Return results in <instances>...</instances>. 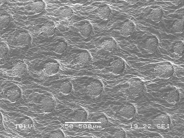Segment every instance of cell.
Returning <instances> with one entry per match:
<instances>
[{"label":"cell","mask_w":184,"mask_h":138,"mask_svg":"<svg viewBox=\"0 0 184 138\" xmlns=\"http://www.w3.org/2000/svg\"><path fill=\"white\" fill-rule=\"evenodd\" d=\"M174 70L172 65L169 62L157 64L154 68L155 76L164 79H167L171 77Z\"/></svg>","instance_id":"6da1fadb"},{"label":"cell","mask_w":184,"mask_h":138,"mask_svg":"<svg viewBox=\"0 0 184 138\" xmlns=\"http://www.w3.org/2000/svg\"><path fill=\"white\" fill-rule=\"evenodd\" d=\"M144 88L143 83L140 80H135L129 83L125 92L128 95L134 97L139 96Z\"/></svg>","instance_id":"7a4b0ae2"},{"label":"cell","mask_w":184,"mask_h":138,"mask_svg":"<svg viewBox=\"0 0 184 138\" xmlns=\"http://www.w3.org/2000/svg\"><path fill=\"white\" fill-rule=\"evenodd\" d=\"M103 86L101 82L96 80L91 81L87 87V94L92 98L99 96L102 93Z\"/></svg>","instance_id":"3957f363"},{"label":"cell","mask_w":184,"mask_h":138,"mask_svg":"<svg viewBox=\"0 0 184 138\" xmlns=\"http://www.w3.org/2000/svg\"><path fill=\"white\" fill-rule=\"evenodd\" d=\"M59 69V64L55 60H49L43 64L41 72L45 76H51L57 74Z\"/></svg>","instance_id":"277c9868"},{"label":"cell","mask_w":184,"mask_h":138,"mask_svg":"<svg viewBox=\"0 0 184 138\" xmlns=\"http://www.w3.org/2000/svg\"><path fill=\"white\" fill-rule=\"evenodd\" d=\"M39 105L40 108L44 112L49 113L54 109L55 102L53 98L50 95H45L41 97Z\"/></svg>","instance_id":"5b68a950"},{"label":"cell","mask_w":184,"mask_h":138,"mask_svg":"<svg viewBox=\"0 0 184 138\" xmlns=\"http://www.w3.org/2000/svg\"><path fill=\"white\" fill-rule=\"evenodd\" d=\"M108 67L110 72L115 75H118L121 74L124 70V62L122 58L116 57L110 63Z\"/></svg>","instance_id":"8992f818"},{"label":"cell","mask_w":184,"mask_h":138,"mask_svg":"<svg viewBox=\"0 0 184 138\" xmlns=\"http://www.w3.org/2000/svg\"><path fill=\"white\" fill-rule=\"evenodd\" d=\"M91 60V57L89 53L87 51H83L76 55L71 64L78 66L83 67L87 65Z\"/></svg>","instance_id":"52a82bcc"},{"label":"cell","mask_w":184,"mask_h":138,"mask_svg":"<svg viewBox=\"0 0 184 138\" xmlns=\"http://www.w3.org/2000/svg\"><path fill=\"white\" fill-rule=\"evenodd\" d=\"M152 122L158 128L164 129L168 128L170 123L169 117L165 114L157 116L153 119Z\"/></svg>","instance_id":"ba28073f"},{"label":"cell","mask_w":184,"mask_h":138,"mask_svg":"<svg viewBox=\"0 0 184 138\" xmlns=\"http://www.w3.org/2000/svg\"><path fill=\"white\" fill-rule=\"evenodd\" d=\"M56 30V26L52 21H49L44 24L39 29L38 34L46 37H51L54 34Z\"/></svg>","instance_id":"9c48e42d"},{"label":"cell","mask_w":184,"mask_h":138,"mask_svg":"<svg viewBox=\"0 0 184 138\" xmlns=\"http://www.w3.org/2000/svg\"><path fill=\"white\" fill-rule=\"evenodd\" d=\"M135 109L133 105L128 103L123 104L119 110L122 116L127 119L132 118L135 115Z\"/></svg>","instance_id":"30bf717a"},{"label":"cell","mask_w":184,"mask_h":138,"mask_svg":"<svg viewBox=\"0 0 184 138\" xmlns=\"http://www.w3.org/2000/svg\"><path fill=\"white\" fill-rule=\"evenodd\" d=\"M6 95L7 99L9 101L15 103L17 101L20 97L21 90L18 87L13 86L8 89Z\"/></svg>","instance_id":"8fae6325"},{"label":"cell","mask_w":184,"mask_h":138,"mask_svg":"<svg viewBox=\"0 0 184 138\" xmlns=\"http://www.w3.org/2000/svg\"><path fill=\"white\" fill-rule=\"evenodd\" d=\"M100 46L104 50L111 52L116 48V43L112 38L105 37L101 40L99 42Z\"/></svg>","instance_id":"7c38bea8"},{"label":"cell","mask_w":184,"mask_h":138,"mask_svg":"<svg viewBox=\"0 0 184 138\" xmlns=\"http://www.w3.org/2000/svg\"><path fill=\"white\" fill-rule=\"evenodd\" d=\"M134 25L131 21L128 20L125 22L120 26L119 31L120 34L124 36H128L133 33Z\"/></svg>","instance_id":"4fadbf2b"},{"label":"cell","mask_w":184,"mask_h":138,"mask_svg":"<svg viewBox=\"0 0 184 138\" xmlns=\"http://www.w3.org/2000/svg\"><path fill=\"white\" fill-rule=\"evenodd\" d=\"M26 66L25 63L19 60L13 64L12 70V74L15 76H21L25 72Z\"/></svg>","instance_id":"5bb4252c"},{"label":"cell","mask_w":184,"mask_h":138,"mask_svg":"<svg viewBox=\"0 0 184 138\" xmlns=\"http://www.w3.org/2000/svg\"><path fill=\"white\" fill-rule=\"evenodd\" d=\"M31 39L30 35L27 32L20 33L16 37L17 43L22 46H26L28 45L30 42Z\"/></svg>","instance_id":"9a60e30c"},{"label":"cell","mask_w":184,"mask_h":138,"mask_svg":"<svg viewBox=\"0 0 184 138\" xmlns=\"http://www.w3.org/2000/svg\"><path fill=\"white\" fill-rule=\"evenodd\" d=\"M158 45V40L154 36L150 37L145 41L144 44L145 49L151 53H153L156 49Z\"/></svg>","instance_id":"2e32d148"},{"label":"cell","mask_w":184,"mask_h":138,"mask_svg":"<svg viewBox=\"0 0 184 138\" xmlns=\"http://www.w3.org/2000/svg\"><path fill=\"white\" fill-rule=\"evenodd\" d=\"M179 94L177 89L175 87H172L169 89L166 95V99L169 103H175L179 101Z\"/></svg>","instance_id":"e0dca14e"},{"label":"cell","mask_w":184,"mask_h":138,"mask_svg":"<svg viewBox=\"0 0 184 138\" xmlns=\"http://www.w3.org/2000/svg\"><path fill=\"white\" fill-rule=\"evenodd\" d=\"M87 113L83 109L76 110L73 112L72 119L74 122H85L87 118Z\"/></svg>","instance_id":"ac0fdd59"},{"label":"cell","mask_w":184,"mask_h":138,"mask_svg":"<svg viewBox=\"0 0 184 138\" xmlns=\"http://www.w3.org/2000/svg\"><path fill=\"white\" fill-rule=\"evenodd\" d=\"M33 126L32 121L30 118H25L21 120L18 123L19 128L26 133H29L32 130Z\"/></svg>","instance_id":"d6986e66"},{"label":"cell","mask_w":184,"mask_h":138,"mask_svg":"<svg viewBox=\"0 0 184 138\" xmlns=\"http://www.w3.org/2000/svg\"><path fill=\"white\" fill-rule=\"evenodd\" d=\"M78 31L80 34L84 37L87 38L91 35L92 27L89 23H85L78 28Z\"/></svg>","instance_id":"ffe728a7"},{"label":"cell","mask_w":184,"mask_h":138,"mask_svg":"<svg viewBox=\"0 0 184 138\" xmlns=\"http://www.w3.org/2000/svg\"><path fill=\"white\" fill-rule=\"evenodd\" d=\"M163 14V12L161 9L156 8L152 11L150 13V16L152 20L155 22H158L162 18Z\"/></svg>","instance_id":"44dd1931"},{"label":"cell","mask_w":184,"mask_h":138,"mask_svg":"<svg viewBox=\"0 0 184 138\" xmlns=\"http://www.w3.org/2000/svg\"><path fill=\"white\" fill-rule=\"evenodd\" d=\"M111 10L110 7L105 5L99 8L98 10V16L101 18L106 20L108 19L111 14Z\"/></svg>","instance_id":"7402d4cb"},{"label":"cell","mask_w":184,"mask_h":138,"mask_svg":"<svg viewBox=\"0 0 184 138\" xmlns=\"http://www.w3.org/2000/svg\"><path fill=\"white\" fill-rule=\"evenodd\" d=\"M45 7L44 2L41 0L36 1L33 2L30 5L31 10L36 13H39L44 9Z\"/></svg>","instance_id":"603a6c76"},{"label":"cell","mask_w":184,"mask_h":138,"mask_svg":"<svg viewBox=\"0 0 184 138\" xmlns=\"http://www.w3.org/2000/svg\"><path fill=\"white\" fill-rule=\"evenodd\" d=\"M72 86L71 83L69 81L65 80L62 82L60 87L61 92L64 95H68L71 92Z\"/></svg>","instance_id":"cb8c5ba5"},{"label":"cell","mask_w":184,"mask_h":138,"mask_svg":"<svg viewBox=\"0 0 184 138\" xmlns=\"http://www.w3.org/2000/svg\"><path fill=\"white\" fill-rule=\"evenodd\" d=\"M184 45L181 42H178L174 46L173 50L174 55L177 58L181 57L184 53Z\"/></svg>","instance_id":"d4e9b609"},{"label":"cell","mask_w":184,"mask_h":138,"mask_svg":"<svg viewBox=\"0 0 184 138\" xmlns=\"http://www.w3.org/2000/svg\"><path fill=\"white\" fill-rule=\"evenodd\" d=\"M67 47V43L64 41H61L58 42L54 46V51L56 53L61 54L64 53Z\"/></svg>","instance_id":"484cf974"},{"label":"cell","mask_w":184,"mask_h":138,"mask_svg":"<svg viewBox=\"0 0 184 138\" xmlns=\"http://www.w3.org/2000/svg\"><path fill=\"white\" fill-rule=\"evenodd\" d=\"M11 17L8 14H4L1 15L0 18V26L5 28L8 26L11 21Z\"/></svg>","instance_id":"4316f807"},{"label":"cell","mask_w":184,"mask_h":138,"mask_svg":"<svg viewBox=\"0 0 184 138\" xmlns=\"http://www.w3.org/2000/svg\"><path fill=\"white\" fill-rule=\"evenodd\" d=\"M183 19L178 20L174 23L172 29L176 32H182L184 29Z\"/></svg>","instance_id":"83f0119b"},{"label":"cell","mask_w":184,"mask_h":138,"mask_svg":"<svg viewBox=\"0 0 184 138\" xmlns=\"http://www.w3.org/2000/svg\"><path fill=\"white\" fill-rule=\"evenodd\" d=\"M96 121L99 122L98 126L102 129L106 127L108 123V119L104 114L97 116L96 118Z\"/></svg>","instance_id":"f1b7e54d"},{"label":"cell","mask_w":184,"mask_h":138,"mask_svg":"<svg viewBox=\"0 0 184 138\" xmlns=\"http://www.w3.org/2000/svg\"><path fill=\"white\" fill-rule=\"evenodd\" d=\"M60 13L63 17L66 19H69L73 16V12L71 8L65 7L61 9Z\"/></svg>","instance_id":"f546056e"},{"label":"cell","mask_w":184,"mask_h":138,"mask_svg":"<svg viewBox=\"0 0 184 138\" xmlns=\"http://www.w3.org/2000/svg\"><path fill=\"white\" fill-rule=\"evenodd\" d=\"M8 51L6 45L3 42H1L0 44V58H3L7 54Z\"/></svg>","instance_id":"4dcf8cb0"},{"label":"cell","mask_w":184,"mask_h":138,"mask_svg":"<svg viewBox=\"0 0 184 138\" xmlns=\"http://www.w3.org/2000/svg\"><path fill=\"white\" fill-rule=\"evenodd\" d=\"M126 134L125 132L122 129H118L116 130L112 135L113 138H125Z\"/></svg>","instance_id":"1f68e13d"},{"label":"cell","mask_w":184,"mask_h":138,"mask_svg":"<svg viewBox=\"0 0 184 138\" xmlns=\"http://www.w3.org/2000/svg\"><path fill=\"white\" fill-rule=\"evenodd\" d=\"M50 138H64V135L60 130L54 131L51 133L49 135Z\"/></svg>","instance_id":"d6a6232c"},{"label":"cell","mask_w":184,"mask_h":138,"mask_svg":"<svg viewBox=\"0 0 184 138\" xmlns=\"http://www.w3.org/2000/svg\"><path fill=\"white\" fill-rule=\"evenodd\" d=\"M127 2L130 3L131 4H134L138 1L137 0H128L126 1Z\"/></svg>","instance_id":"836d02e7"},{"label":"cell","mask_w":184,"mask_h":138,"mask_svg":"<svg viewBox=\"0 0 184 138\" xmlns=\"http://www.w3.org/2000/svg\"><path fill=\"white\" fill-rule=\"evenodd\" d=\"M181 1V0L174 1H172V3L175 4H177L179 3Z\"/></svg>","instance_id":"e575fe53"},{"label":"cell","mask_w":184,"mask_h":138,"mask_svg":"<svg viewBox=\"0 0 184 138\" xmlns=\"http://www.w3.org/2000/svg\"><path fill=\"white\" fill-rule=\"evenodd\" d=\"M0 124H1L2 122V117L1 113H0Z\"/></svg>","instance_id":"d590c367"}]
</instances>
